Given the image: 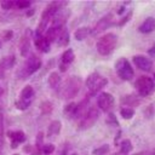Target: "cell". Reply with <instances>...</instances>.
<instances>
[{
	"mask_svg": "<svg viewBox=\"0 0 155 155\" xmlns=\"http://www.w3.org/2000/svg\"><path fill=\"white\" fill-rule=\"evenodd\" d=\"M59 131H61V122L54 120V121H52L50 124L48 130H47V134L48 136H54V134H58Z\"/></svg>",
	"mask_w": 155,
	"mask_h": 155,
	"instance_id": "obj_17",
	"label": "cell"
},
{
	"mask_svg": "<svg viewBox=\"0 0 155 155\" xmlns=\"http://www.w3.org/2000/svg\"><path fill=\"white\" fill-rule=\"evenodd\" d=\"M134 86H136L138 93L140 96H143V97H148V96L153 94L154 91H155V82H154V80L151 78H149V76H145V75L138 78L136 80Z\"/></svg>",
	"mask_w": 155,
	"mask_h": 155,
	"instance_id": "obj_2",
	"label": "cell"
},
{
	"mask_svg": "<svg viewBox=\"0 0 155 155\" xmlns=\"http://www.w3.org/2000/svg\"><path fill=\"white\" fill-rule=\"evenodd\" d=\"M116 44H117V36L113 33H107L99 38V40L96 44V47L99 54L108 56L114 51Z\"/></svg>",
	"mask_w": 155,
	"mask_h": 155,
	"instance_id": "obj_1",
	"label": "cell"
},
{
	"mask_svg": "<svg viewBox=\"0 0 155 155\" xmlns=\"http://www.w3.org/2000/svg\"><path fill=\"white\" fill-rule=\"evenodd\" d=\"M56 42H57V45H59V46H65V45H68V42H69V31L65 30V29H63V30L61 31V34L58 35Z\"/></svg>",
	"mask_w": 155,
	"mask_h": 155,
	"instance_id": "obj_15",
	"label": "cell"
},
{
	"mask_svg": "<svg viewBox=\"0 0 155 155\" xmlns=\"http://www.w3.org/2000/svg\"><path fill=\"white\" fill-rule=\"evenodd\" d=\"M110 121H113L114 124H116V125H117V121L115 120V116H114V114H109V119H108V122H110Z\"/></svg>",
	"mask_w": 155,
	"mask_h": 155,
	"instance_id": "obj_26",
	"label": "cell"
},
{
	"mask_svg": "<svg viewBox=\"0 0 155 155\" xmlns=\"http://www.w3.org/2000/svg\"><path fill=\"white\" fill-rule=\"evenodd\" d=\"M108 151H109V145H108V144H104V145H102V147H99V148H96V149L92 151V154H93V155H105Z\"/></svg>",
	"mask_w": 155,
	"mask_h": 155,
	"instance_id": "obj_20",
	"label": "cell"
},
{
	"mask_svg": "<svg viewBox=\"0 0 155 155\" xmlns=\"http://www.w3.org/2000/svg\"><path fill=\"white\" fill-rule=\"evenodd\" d=\"M47 82H48V85H50L52 88H56V87L59 85V82H61V76H59V74H58L57 71H52V73L48 75Z\"/></svg>",
	"mask_w": 155,
	"mask_h": 155,
	"instance_id": "obj_16",
	"label": "cell"
},
{
	"mask_svg": "<svg viewBox=\"0 0 155 155\" xmlns=\"http://www.w3.org/2000/svg\"><path fill=\"white\" fill-rule=\"evenodd\" d=\"M97 119H98V113H97L96 110L91 109L90 111H87V113L82 116V122H81V125H82L84 127H88V126L92 125Z\"/></svg>",
	"mask_w": 155,
	"mask_h": 155,
	"instance_id": "obj_13",
	"label": "cell"
},
{
	"mask_svg": "<svg viewBox=\"0 0 155 155\" xmlns=\"http://www.w3.org/2000/svg\"><path fill=\"white\" fill-rule=\"evenodd\" d=\"M53 150H54V145L51 144V143L42 145V151H44L45 154H51V153H53Z\"/></svg>",
	"mask_w": 155,
	"mask_h": 155,
	"instance_id": "obj_25",
	"label": "cell"
},
{
	"mask_svg": "<svg viewBox=\"0 0 155 155\" xmlns=\"http://www.w3.org/2000/svg\"><path fill=\"white\" fill-rule=\"evenodd\" d=\"M33 97H34V90H33V87H31L30 85L24 86V87H23V90L21 91L19 99H18V101H17V103H16L17 108H18V109H21V110L27 109V108L29 107V104H30V102H31Z\"/></svg>",
	"mask_w": 155,
	"mask_h": 155,
	"instance_id": "obj_5",
	"label": "cell"
},
{
	"mask_svg": "<svg viewBox=\"0 0 155 155\" xmlns=\"http://www.w3.org/2000/svg\"><path fill=\"white\" fill-rule=\"evenodd\" d=\"M97 103H98V107L103 111H109L113 108L114 97H113V94H110L108 92H102V93H99V96L97 98Z\"/></svg>",
	"mask_w": 155,
	"mask_h": 155,
	"instance_id": "obj_6",
	"label": "cell"
},
{
	"mask_svg": "<svg viewBox=\"0 0 155 155\" xmlns=\"http://www.w3.org/2000/svg\"><path fill=\"white\" fill-rule=\"evenodd\" d=\"M91 34V29L87 28V27H81L79 28L75 33H74V36L76 40H84L85 38H87L88 35Z\"/></svg>",
	"mask_w": 155,
	"mask_h": 155,
	"instance_id": "obj_14",
	"label": "cell"
},
{
	"mask_svg": "<svg viewBox=\"0 0 155 155\" xmlns=\"http://www.w3.org/2000/svg\"><path fill=\"white\" fill-rule=\"evenodd\" d=\"M131 150H132V143H131V140L124 139V140L121 142V144H120V153L124 154V155H126V154H128Z\"/></svg>",
	"mask_w": 155,
	"mask_h": 155,
	"instance_id": "obj_18",
	"label": "cell"
},
{
	"mask_svg": "<svg viewBox=\"0 0 155 155\" xmlns=\"http://www.w3.org/2000/svg\"><path fill=\"white\" fill-rule=\"evenodd\" d=\"M109 17H110V16H108V17H105V18L101 19V22L96 25V30H103L105 27H108V25H109V23H108V22H109V19H108Z\"/></svg>",
	"mask_w": 155,
	"mask_h": 155,
	"instance_id": "obj_21",
	"label": "cell"
},
{
	"mask_svg": "<svg viewBox=\"0 0 155 155\" xmlns=\"http://www.w3.org/2000/svg\"><path fill=\"white\" fill-rule=\"evenodd\" d=\"M40 67H41V61H40V58H38L36 56H31V57L27 61V63H25V65H24L25 75H31V74H34Z\"/></svg>",
	"mask_w": 155,
	"mask_h": 155,
	"instance_id": "obj_9",
	"label": "cell"
},
{
	"mask_svg": "<svg viewBox=\"0 0 155 155\" xmlns=\"http://www.w3.org/2000/svg\"><path fill=\"white\" fill-rule=\"evenodd\" d=\"M8 138L11 139V145L12 148H17L19 143H23L25 139V136L22 131H11L8 132Z\"/></svg>",
	"mask_w": 155,
	"mask_h": 155,
	"instance_id": "obj_11",
	"label": "cell"
},
{
	"mask_svg": "<svg viewBox=\"0 0 155 155\" xmlns=\"http://www.w3.org/2000/svg\"><path fill=\"white\" fill-rule=\"evenodd\" d=\"M75 56H74V51L71 48H68L63 52L62 57H61V62H59V70L61 71H65L68 69V67L71 64V62L74 61Z\"/></svg>",
	"mask_w": 155,
	"mask_h": 155,
	"instance_id": "obj_8",
	"label": "cell"
},
{
	"mask_svg": "<svg viewBox=\"0 0 155 155\" xmlns=\"http://www.w3.org/2000/svg\"><path fill=\"white\" fill-rule=\"evenodd\" d=\"M0 5H1V7H2L4 10H10V8L15 5V1H12V0H2V1L0 2Z\"/></svg>",
	"mask_w": 155,
	"mask_h": 155,
	"instance_id": "obj_23",
	"label": "cell"
},
{
	"mask_svg": "<svg viewBox=\"0 0 155 155\" xmlns=\"http://www.w3.org/2000/svg\"><path fill=\"white\" fill-rule=\"evenodd\" d=\"M148 52H149V54H150V56L155 57V44H154V46H153V47H151V48H150Z\"/></svg>",
	"mask_w": 155,
	"mask_h": 155,
	"instance_id": "obj_27",
	"label": "cell"
},
{
	"mask_svg": "<svg viewBox=\"0 0 155 155\" xmlns=\"http://www.w3.org/2000/svg\"><path fill=\"white\" fill-rule=\"evenodd\" d=\"M154 154H155V151H154Z\"/></svg>",
	"mask_w": 155,
	"mask_h": 155,
	"instance_id": "obj_31",
	"label": "cell"
},
{
	"mask_svg": "<svg viewBox=\"0 0 155 155\" xmlns=\"http://www.w3.org/2000/svg\"><path fill=\"white\" fill-rule=\"evenodd\" d=\"M133 63L137 68H139L143 71H150L153 68V61L143 54H137L133 57Z\"/></svg>",
	"mask_w": 155,
	"mask_h": 155,
	"instance_id": "obj_7",
	"label": "cell"
},
{
	"mask_svg": "<svg viewBox=\"0 0 155 155\" xmlns=\"http://www.w3.org/2000/svg\"><path fill=\"white\" fill-rule=\"evenodd\" d=\"M120 114H121V116H122L124 119L128 120V119H131V117L134 115V110H133L132 108L125 107V108H121V109H120Z\"/></svg>",
	"mask_w": 155,
	"mask_h": 155,
	"instance_id": "obj_19",
	"label": "cell"
},
{
	"mask_svg": "<svg viewBox=\"0 0 155 155\" xmlns=\"http://www.w3.org/2000/svg\"><path fill=\"white\" fill-rule=\"evenodd\" d=\"M70 155H79V154H76V153H73V154H70Z\"/></svg>",
	"mask_w": 155,
	"mask_h": 155,
	"instance_id": "obj_28",
	"label": "cell"
},
{
	"mask_svg": "<svg viewBox=\"0 0 155 155\" xmlns=\"http://www.w3.org/2000/svg\"><path fill=\"white\" fill-rule=\"evenodd\" d=\"M115 70H116V74L119 75V78H121L122 80H127L128 81L134 75V71H133V68L131 67V63L124 57H121V58H119L116 61Z\"/></svg>",
	"mask_w": 155,
	"mask_h": 155,
	"instance_id": "obj_3",
	"label": "cell"
},
{
	"mask_svg": "<svg viewBox=\"0 0 155 155\" xmlns=\"http://www.w3.org/2000/svg\"><path fill=\"white\" fill-rule=\"evenodd\" d=\"M13 155H19V154H13Z\"/></svg>",
	"mask_w": 155,
	"mask_h": 155,
	"instance_id": "obj_29",
	"label": "cell"
},
{
	"mask_svg": "<svg viewBox=\"0 0 155 155\" xmlns=\"http://www.w3.org/2000/svg\"><path fill=\"white\" fill-rule=\"evenodd\" d=\"M12 63H13V56H11V57H5V58L2 59V62H1V65L6 69V68H10V67L12 65Z\"/></svg>",
	"mask_w": 155,
	"mask_h": 155,
	"instance_id": "obj_22",
	"label": "cell"
},
{
	"mask_svg": "<svg viewBox=\"0 0 155 155\" xmlns=\"http://www.w3.org/2000/svg\"><path fill=\"white\" fill-rule=\"evenodd\" d=\"M15 5L19 8H27L30 6V1H24V0H19V1H16Z\"/></svg>",
	"mask_w": 155,
	"mask_h": 155,
	"instance_id": "obj_24",
	"label": "cell"
},
{
	"mask_svg": "<svg viewBox=\"0 0 155 155\" xmlns=\"http://www.w3.org/2000/svg\"><path fill=\"white\" fill-rule=\"evenodd\" d=\"M138 30L143 34H148L155 30V18L154 17H148L144 19V22L139 25Z\"/></svg>",
	"mask_w": 155,
	"mask_h": 155,
	"instance_id": "obj_10",
	"label": "cell"
},
{
	"mask_svg": "<svg viewBox=\"0 0 155 155\" xmlns=\"http://www.w3.org/2000/svg\"><path fill=\"white\" fill-rule=\"evenodd\" d=\"M154 78H155V74H154Z\"/></svg>",
	"mask_w": 155,
	"mask_h": 155,
	"instance_id": "obj_30",
	"label": "cell"
},
{
	"mask_svg": "<svg viewBox=\"0 0 155 155\" xmlns=\"http://www.w3.org/2000/svg\"><path fill=\"white\" fill-rule=\"evenodd\" d=\"M107 84H108V80L103 75H101L98 73H92L86 79V86H87V88L90 90L91 93H97Z\"/></svg>",
	"mask_w": 155,
	"mask_h": 155,
	"instance_id": "obj_4",
	"label": "cell"
},
{
	"mask_svg": "<svg viewBox=\"0 0 155 155\" xmlns=\"http://www.w3.org/2000/svg\"><path fill=\"white\" fill-rule=\"evenodd\" d=\"M34 44H35L36 48H38L39 51L44 52V53H46V52L50 51V41H48L44 35H41V36H35Z\"/></svg>",
	"mask_w": 155,
	"mask_h": 155,
	"instance_id": "obj_12",
	"label": "cell"
}]
</instances>
